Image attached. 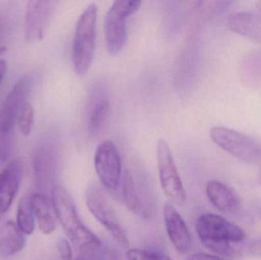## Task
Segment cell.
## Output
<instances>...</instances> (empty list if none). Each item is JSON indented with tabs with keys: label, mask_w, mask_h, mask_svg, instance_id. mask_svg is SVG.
Masks as SVG:
<instances>
[{
	"label": "cell",
	"mask_w": 261,
	"mask_h": 260,
	"mask_svg": "<svg viewBox=\"0 0 261 260\" xmlns=\"http://www.w3.org/2000/svg\"><path fill=\"white\" fill-rule=\"evenodd\" d=\"M196 230L202 244L221 256H234L236 250L232 244L245 239L242 228L215 214L201 215L196 220Z\"/></svg>",
	"instance_id": "obj_1"
},
{
	"label": "cell",
	"mask_w": 261,
	"mask_h": 260,
	"mask_svg": "<svg viewBox=\"0 0 261 260\" xmlns=\"http://www.w3.org/2000/svg\"><path fill=\"white\" fill-rule=\"evenodd\" d=\"M98 6L88 5L80 15L76 22L72 48V61L75 73L84 76L93 62L96 45Z\"/></svg>",
	"instance_id": "obj_2"
},
{
	"label": "cell",
	"mask_w": 261,
	"mask_h": 260,
	"mask_svg": "<svg viewBox=\"0 0 261 260\" xmlns=\"http://www.w3.org/2000/svg\"><path fill=\"white\" fill-rule=\"evenodd\" d=\"M51 201L58 221L76 250L99 239L83 224L74 203L65 188L58 185L54 186L51 189Z\"/></svg>",
	"instance_id": "obj_3"
},
{
	"label": "cell",
	"mask_w": 261,
	"mask_h": 260,
	"mask_svg": "<svg viewBox=\"0 0 261 260\" xmlns=\"http://www.w3.org/2000/svg\"><path fill=\"white\" fill-rule=\"evenodd\" d=\"M139 0H116L106 15L104 22L106 44L110 54H118L125 46L127 20L141 7Z\"/></svg>",
	"instance_id": "obj_4"
},
{
	"label": "cell",
	"mask_w": 261,
	"mask_h": 260,
	"mask_svg": "<svg viewBox=\"0 0 261 260\" xmlns=\"http://www.w3.org/2000/svg\"><path fill=\"white\" fill-rule=\"evenodd\" d=\"M216 145L233 157L249 163L261 162V145L239 131L223 126H216L210 131Z\"/></svg>",
	"instance_id": "obj_5"
},
{
	"label": "cell",
	"mask_w": 261,
	"mask_h": 260,
	"mask_svg": "<svg viewBox=\"0 0 261 260\" xmlns=\"http://www.w3.org/2000/svg\"><path fill=\"white\" fill-rule=\"evenodd\" d=\"M86 203L92 215L108 230L115 241L124 248L129 247L128 237L105 194L96 186L86 191Z\"/></svg>",
	"instance_id": "obj_6"
},
{
	"label": "cell",
	"mask_w": 261,
	"mask_h": 260,
	"mask_svg": "<svg viewBox=\"0 0 261 260\" xmlns=\"http://www.w3.org/2000/svg\"><path fill=\"white\" fill-rule=\"evenodd\" d=\"M156 158L160 183L164 194L172 203L182 206L187 199V193L170 146L163 139L156 143Z\"/></svg>",
	"instance_id": "obj_7"
},
{
	"label": "cell",
	"mask_w": 261,
	"mask_h": 260,
	"mask_svg": "<svg viewBox=\"0 0 261 260\" xmlns=\"http://www.w3.org/2000/svg\"><path fill=\"white\" fill-rule=\"evenodd\" d=\"M94 164L102 186L108 190H116L122 178V160L117 147L112 140H106L98 145Z\"/></svg>",
	"instance_id": "obj_8"
},
{
	"label": "cell",
	"mask_w": 261,
	"mask_h": 260,
	"mask_svg": "<svg viewBox=\"0 0 261 260\" xmlns=\"http://www.w3.org/2000/svg\"><path fill=\"white\" fill-rule=\"evenodd\" d=\"M56 1L33 0L28 3L24 16V38L28 42H38L45 35L53 18Z\"/></svg>",
	"instance_id": "obj_9"
},
{
	"label": "cell",
	"mask_w": 261,
	"mask_h": 260,
	"mask_svg": "<svg viewBox=\"0 0 261 260\" xmlns=\"http://www.w3.org/2000/svg\"><path fill=\"white\" fill-rule=\"evenodd\" d=\"M32 80L28 76H21L15 82L0 107V133H12L21 108L27 102Z\"/></svg>",
	"instance_id": "obj_10"
},
{
	"label": "cell",
	"mask_w": 261,
	"mask_h": 260,
	"mask_svg": "<svg viewBox=\"0 0 261 260\" xmlns=\"http://www.w3.org/2000/svg\"><path fill=\"white\" fill-rule=\"evenodd\" d=\"M164 219L167 235L173 247L182 254L187 253L191 246L190 232L184 218L170 203L164 206Z\"/></svg>",
	"instance_id": "obj_11"
},
{
	"label": "cell",
	"mask_w": 261,
	"mask_h": 260,
	"mask_svg": "<svg viewBox=\"0 0 261 260\" xmlns=\"http://www.w3.org/2000/svg\"><path fill=\"white\" fill-rule=\"evenodd\" d=\"M22 178V166L18 160L11 162L0 172V213L9 210L18 192Z\"/></svg>",
	"instance_id": "obj_12"
},
{
	"label": "cell",
	"mask_w": 261,
	"mask_h": 260,
	"mask_svg": "<svg viewBox=\"0 0 261 260\" xmlns=\"http://www.w3.org/2000/svg\"><path fill=\"white\" fill-rule=\"evenodd\" d=\"M206 194L213 206L222 212L234 213L239 209V198L231 188L217 180H210L206 186Z\"/></svg>",
	"instance_id": "obj_13"
},
{
	"label": "cell",
	"mask_w": 261,
	"mask_h": 260,
	"mask_svg": "<svg viewBox=\"0 0 261 260\" xmlns=\"http://www.w3.org/2000/svg\"><path fill=\"white\" fill-rule=\"evenodd\" d=\"M31 209L36 219L39 230L44 235H50L56 229V221L52 214L50 203L42 193H34L29 198Z\"/></svg>",
	"instance_id": "obj_14"
},
{
	"label": "cell",
	"mask_w": 261,
	"mask_h": 260,
	"mask_svg": "<svg viewBox=\"0 0 261 260\" xmlns=\"http://www.w3.org/2000/svg\"><path fill=\"white\" fill-rule=\"evenodd\" d=\"M228 27L233 32L252 39L261 41V15L252 12H240L231 15Z\"/></svg>",
	"instance_id": "obj_15"
},
{
	"label": "cell",
	"mask_w": 261,
	"mask_h": 260,
	"mask_svg": "<svg viewBox=\"0 0 261 260\" xmlns=\"http://www.w3.org/2000/svg\"><path fill=\"white\" fill-rule=\"evenodd\" d=\"M25 245L24 234L18 226L7 221L0 229V253L3 256H12L19 253Z\"/></svg>",
	"instance_id": "obj_16"
},
{
	"label": "cell",
	"mask_w": 261,
	"mask_h": 260,
	"mask_svg": "<svg viewBox=\"0 0 261 260\" xmlns=\"http://www.w3.org/2000/svg\"><path fill=\"white\" fill-rule=\"evenodd\" d=\"M110 111V102L105 96L93 98L88 109L87 125L91 133H96L103 126Z\"/></svg>",
	"instance_id": "obj_17"
},
{
	"label": "cell",
	"mask_w": 261,
	"mask_h": 260,
	"mask_svg": "<svg viewBox=\"0 0 261 260\" xmlns=\"http://www.w3.org/2000/svg\"><path fill=\"white\" fill-rule=\"evenodd\" d=\"M53 158L50 153L40 148L35 151L33 158L35 182L39 186H44L50 180L53 171Z\"/></svg>",
	"instance_id": "obj_18"
},
{
	"label": "cell",
	"mask_w": 261,
	"mask_h": 260,
	"mask_svg": "<svg viewBox=\"0 0 261 260\" xmlns=\"http://www.w3.org/2000/svg\"><path fill=\"white\" fill-rule=\"evenodd\" d=\"M123 194L127 207L134 213L141 212V200L133 177L129 171H126L123 177Z\"/></svg>",
	"instance_id": "obj_19"
},
{
	"label": "cell",
	"mask_w": 261,
	"mask_h": 260,
	"mask_svg": "<svg viewBox=\"0 0 261 260\" xmlns=\"http://www.w3.org/2000/svg\"><path fill=\"white\" fill-rule=\"evenodd\" d=\"M17 226L24 235H32L35 230V220L29 198L22 200L17 212Z\"/></svg>",
	"instance_id": "obj_20"
},
{
	"label": "cell",
	"mask_w": 261,
	"mask_h": 260,
	"mask_svg": "<svg viewBox=\"0 0 261 260\" xmlns=\"http://www.w3.org/2000/svg\"><path fill=\"white\" fill-rule=\"evenodd\" d=\"M17 124L21 135L29 137L32 134L35 124V109L32 103L27 102L24 104L20 111Z\"/></svg>",
	"instance_id": "obj_21"
},
{
	"label": "cell",
	"mask_w": 261,
	"mask_h": 260,
	"mask_svg": "<svg viewBox=\"0 0 261 260\" xmlns=\"http://www.w3.org/2000/svg\"><path fill=\"white\" fill-rule=\"evenodd\" d=\"M74 260H105V251L100 240L89 243L78 249Z\"/></svg>",
	"instance_id": "obj_22"
},
{
	"label": "cell",
	"mask_w": 261,
	"mask_h": 260,
	"mask_svg": "<svg viewBox=\"0 0 261 260\" xmlns=\"http://www.w3.org/2000/svg\"><path fill=\"white\" fill-rule=\"evenodd\" d=\"M126 255L128 260H171L161 253L141 249H130Z\"/></svg>",
	"instance_id": "obj_23"
},
{
	"label": "cell",
	"mask_w": 261,
	"mask_h": 260,
	"mask_svg": "<svg viewBox=\"0 0 261 260\" xmlns=\"http://www.w3.org/2000/svg\"><path fill=\"white\" fill-rule=\"evenodd\" d=\"M13 137L12 133H0V162L7 161L12 154Z\"/></svg>",
	"instance_id": "obj_24"
},
{
	"label": "cell",
	"mask_w": 261,
	"mask_h": 260,
	"mask_svg": "<svg viewBox=\"0 0 261 260\" xmlns=\"http://www.w3.org/2000/svg\"><path fill=\"white\" fill-rule=\"evenodd\" d=\"M58 250L62 260H72L73 253L70 243L66 239H61L58 243Z\"/></svg>",
	"instance_id": "obj_25"
},
{
	"label": "cell",
	"mask_w": 261,
	"mask_h": 260,
	"mask_svg": "<svg viewBox=\"0 0 261 260\" xmlns=\"http://www.w3.org/2000/svg\"><path fill=\"white\" fill-rule=\"evenodd\" d=\"M242 247L245 253L255 256H261V239L251 241Z\"/></svg>",
	"instance_id": "obj_26"
},
{
	"label": "cell",
	"mask_w": 261,
	"mask_h": 260,
	"mask_svg": "<svg viewBox=\"0 0 261 260\" xmlns=\"http://www.w3.org/2000/svg\"><path fill=\"white\" fill-rule=\"evenodd\" d=\"M189 260H226L222 258L218 257L211 254H207L204 253H197L193 254Z\"/></svg>",
	"instance_id": "obj_27"
},
{
	"label": "cell",
	"mask_w": 261,
	"mask_h": 260,
	"mask_svg": "<svg viewBox=\"0 0 261 260\" xmlns=\"http://www.w3.org/2000/svg\"><path fill=\"white\" fill-rule=\"evenodd\" d=\"M7 70V63L5 60L0 59V84L4 79Z\"/></svg>",
	"instance_id": "obj_28"
}]
</instances>
